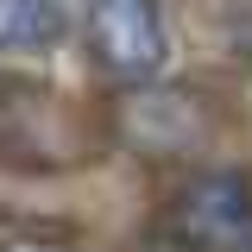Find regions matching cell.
I'll return each mask as SVG.
<instances>
[{"instance_id": "7a4b0ae2", "label": "cell", "mask_w": 252, "mask_h": 252, "mask_svg": "<svg viewBox=\"0 0 252 252\" xmlns=\"http://www.w3.org/2000/svg\"><path fill=\"white\" fill-rule=\"evenodd\" d=\"M89 44H94V63L126 89L158 82L164 57H170L158 0H89Z\"/></svg>"}, {"instance_id": "6da1fadb", "label": "cell", "mask_w": 252, "mask_h": 252, "mask_svg": "<svg viewBox=\"0 0 252 252\" xmlns=\"http://www.w3.org/2000/svg\"><path fill=\"white\" fill-rule=\"evenodd\" d=\"M170 246L177 252H252V177L246 170H195L170 195Z\"/></svg>"}, {"instance_id": "5b68a950", "label": "cell", "mask_w": 252, "mask_h": 252, "mask_svg": "<svg viewBox=\"0 0 252 252\" xmlns=\"http://www.w3.org/2000/svg\"><path fill=\"white\" fill-rule=\"evenodd\" d=\"M0 252H57V246H38V240H13V246H0Z\"/></svg>"}, {"instance_id": "3957f363", "label": "cell", "mask_w": 252, "mask_h": 252, "mask_svg": "<svg viewBox=\"0 0 252 252\" xmlns=\"http://www.w3.org/2000/svg\"><path fill=\"white\" fill-rule=\"evenodd\" d=\"M63 32H69L63 0H0V57L51 51Z\"/></svg>"}, {"instance_id": "277c9868", "label": "cell", "mask_w": 252, "mask_h": 252, "mask_svg": "<svg viewBox=\"0 0 252 252\" xmlns=\"http://www.w3.org/2000/svg\"><path fill=\"white\" fill-rule=\"evenodd\" d=\"M183 107H189L183 94H139L132 114H126V132H132L139 145H152V152H183L189 132H177V114H183Z\"/></svg>"}]
</instances>
